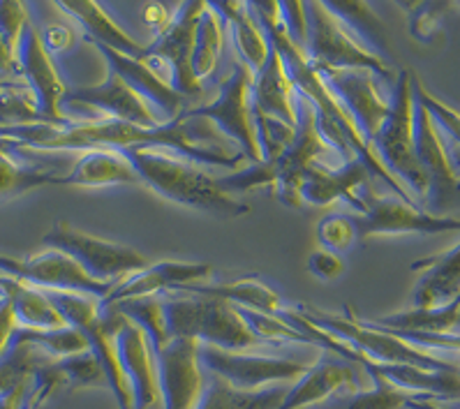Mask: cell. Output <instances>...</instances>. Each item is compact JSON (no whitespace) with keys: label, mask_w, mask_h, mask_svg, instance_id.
I'll list each match as a JSON object with an SVG mask.
<instances>
[{"label":"cell","mask_w":460,"mask_h":409,"mask_svg":"<svg viewBox=\"0 0 460 409\" xmlns=\"http://www.w3.org/2000/svg\"><path fill=\"white\" fill-rule=\"evenodd\" d=\"M308 271L322 282H336L345 273V262L341 254L331 253V250H314L308 257Z\"/></svg>","instance_id":"cell-45"},{"label":"cell","mask_w":460,"mask_h":409,"mask_svg":"<svg viewBox=\"0 0 460 409\" xmlns=\"http://www.w3.org/2000/svg\"><path fill=\"white\" fill-rule=\"evenodd\" d=\"M160 394L164 409H197L204 396V375L199 363V342L179 338L172 340L157 354Z\"/></svg>","instance_id":"cell-15"},{"label":"cell","mask_w":460,"mask_h":409,"mask_svg":"<svg viewBox=\"0 0 460 409\" xmlns=\"http://www.w3.org/2000/svg\"><path fill=\"white\" fill-rule=\"evenodd\" d=\"M442 409H460V400H456V403H449V405H444Z\"/></svg>","instance_id":"cell-52"},{"label":"cell","mask_w":460,"mask_h":409,"mask_svg":"<svg viewBox=\"0 0 460 409\" xmlns=\"http://www.w3.org/2000/svg\"><path fill=\"white\" fill-rule=\"evenodd\" d=\"M368 167L361 160L342 162L338 169L326 167L324 162H314L301 183V201L310 206H329L342 200L349 209L366 213V201L357 190L368 188Z\"/></svg>","instance_id":"cell-17"},{"label":"cell","mask_w":460,"mask_h":409,"mask_svg":"<svg viewBox=\"0 0 460 409\" xmlns=\"http://www.w3.org/2000/svg\"><path fill=\"white\" fill-rule=\"evenodd\" d=\"M17 317H14V310H12L10 298L0 294V356L5 354L7 347L12 342V335L17 331Z\"/></svg>","instance_id":"cell-47"},{"label":"cell","mask_w":460,"mask_h":409,"mask_svg":"<svg viewBox=\"0 0 460 409\" xmlns=\"http://www.w3.org/2000/svg\"><path fill=\"white\" fill-rule=\"evenodd\" d=\"M56 361H58L60 370L66 372L67 391L109 387L107 375H104L98 356L93 354V350L82 351V354L66 356V359H56Z\"/></svg>","instance_id":"cell-39"},{"label":"cell","mask_w":460,"mask_h":409,"mask_svg":"<svg viewBox=\"0 0 460 409\" xmlns=\"http://www.w3.org/2000/svg\"><path fill=\"white\" fill-rule=\"evenodd\" d=\"M17 63L19 79L31 88L44 119L49 120L51 125L70 123V119H66L63 111H60V102H63V97L67 93L66 81L60 79L51 54L44 47L42 35H40L38 26L33 22H28L26 28H23L17 49Z\"/></svg>","instance_id":"cell-12"},{"label":"cell","mask_w":460,"mask_h":409,"mask_svg":"<svg viewBox=\"0 0 460 409\" xmlns=\"http://www.w3.org/2000/svg\"><path fill=\"white\" fill-rule=\"evenodd\" d=\"M28 387V379L26 382L17 384V387L7 388L0 394V409H19L22 407V398H23V391Z\"/></svg>","instance_id":"cell-49"},{"label":"cell","mask_w":460,"mask_h":409,"mask_svg":"<svg viewBox=\"0 0 460 409\" xmlns=\"http://www.w3.org/2000/svg\"><path fill=\"white\" fill-rule=\"evenodd\" d=\"M144 16H146L148 26L155 31V35H160V32L172 23V16L167 14V10H164L163 5H148L146 12H144Z\"/></svg>","instance_id":"cell-48"},{"label":"cell","mask_w":460,"mask_h":409,"mask_svg":"<svg viewBox=\"0 0 460 409\" xmlns=\"http://www.w3.org/2000/svg\"><path fill=\"white\" fill-rule=\"evenodd\" d=\"M331 93L342 102V107L349 111L357 128L361 129L363 139L373 146L375 135H377L379 125L385 123L389 116L391 102L382 97L377 88V75L370 70H317ZM373 151V148H370Z\"/></svg>","instance_id":"cell-14"},{"label":"cell","mask_w":460,"mask_h":409,"mask_svg":"<svg viewBox=\"0 0 460 409\" xmlns=\"http://www.w3.org/2000/svg\"><path fill=\"white\" fill-rule=\"evenodd\" d=\"M56 5L67 16L82 23V28L86 31V40L91 44H102V47L114 49L119 54L130 56V58H141L144 51H146V44H139L132 35H128L125 28H120V23H116V19H111V14L100 3H93V0H63V3H56Z\"/></svg>","instance_id":"cell-26"},{"label":"cell","mask_w":460,"mask_h":409,"mask_svg":"<svg viewBox=\"0 0 460 409\" xmlns=\"http://www.w3.org/2000/svg\"><path fill=\"white\" fill-rule=\"evenodd\" d=\"M19 148H23L22 141L12 139V137H0V153H7V156H17Z\"/></svg>","instance_id":"cell-50"},{"label":"cell","mask_w":460,"mask_h":409,"mask_svg":"<svg viewBox=\"0 0 460 409\" xmlns=\"http://www.w3.org/2000/svg\"><path fill=\"white\" fill-rule=\"evenodd\" d=\"M447 151H449L451 164H454L456 173H458V176H460V146H454V144H449V146H447Z\"/></svg>","instance_id":"cell-51"},{"label":"cell","mask_w":460,"mask_h":409,"mask_svg":"<svg viewBox=\"0 0 460 409\" xmlns=\"http://www.w3.org/2000/svg\"><path fill=\"white\" fill-rule=\"evenodd\" d=\"M411 271L421 273L411 294L414 307L430 310L447 306L460 294V243L442 254L419 259L411 264Z\"/></svg>","instance_id":"cell-24"},{"label":"cell","mask_w":460,"mask_h":409,"mask_svg":"<svg viewBox=\"0 0 460 409\" xmlns=\"http://www.w3.org/2000/svg\"><path fill=\"white\" fill-rule=\"evenodd\" d=\"M252 116H255L257 141H260L264 162H273L294 144V139H296V128H289L288 123H282V120L273 119V116H269V113L260 111L255 107H252Z\"/></svg>","instance_id":"cell-40"},{"label":"cell","mask_w":460,"mask_h":409,"mask_svg":"<svg viewBox=\"0 0 460 409\" xmlns=\"http://www.w3.org/2000/svg\"><path fill=\"white\" fill-rule=\"evenodd\" d=\"M188 294H199V297H211L217 301H225L234 307H245L261 315H278L285 310L282 297L273 289L269 282H264L257 275H245L234 282H204V285H185L181 287Z\"/></svg>","instance_id":"cell-27"},{"label":"cell","mask_w":460,"mask_h":409,"mask_svg":"<svg viewBox=\"0 0 460 409\" xmlns=\"http://www.w3.org/2000/svg\"><path fill=\"white\" fill-rule=\"evenodd\" d=\"M414 148L417 160L426 173L423 210L435 218H454L460 210V176L451 164L447 144L438 132L430 113L414 100Z\"/></svg>","instance_id":"cell-9"},{"label":"cell","mask_w":460,"mask_h":409,"mask_svg":"<svg viewBox=\"0 0 460 409\" xmlns=\"http://www.w3.org/2000/svg\"><path fill=\"white\" fill-rule=\"evenodd\" d=\"M305 16H308V44L305 54L314 70H370L395 84L398 72L394 65L385 63L382 58L373 56L368 49H363L361 42L352 32L342 26L336 14H331L324 3H305Z\"/></svg>","instance_id":"cell-5"},{"label":"cell","mask_w":460,"mask_h":409,"mask_svg":"<svg viewBox=\"0 0 460 409\" xmlns=\"http://www.w3.org/2000/svg\"><path fill=\"white\" fill-rule=\"evenodd\" d=\"M329 7L331 14H336L342 22V26L352 32L354 38L361 42L363 49H368L370 54L382 58L385 63L394 65L395 56L391 51L389 35H386V28L382 23V19L375 16V12L370 10L366 3H338V0H326L324 3Z\"/></svg>","instance_id":"cell-30"},{"label":"cell","mask_w":460,"mask_h":409,"mask_svg":"<svg viewBox=\"0 0 460 409\" xmlns=\"http://www.w3.org/2000/svg\"><path fill=\"white\" fill-rule=\"evenodd\" d=\"M12 340L17 342H31V345L40 347L44 354H49L51 359H66L72 354H82V351L91 350V342L82 331L72 329V326H63V329H23L17 326Z\"/></svg>","instance_id":"cell-36"},{"label":"cell","mask_w":460,"mask_h":409,"mask_svg":"<svg viewBox=\"0 0 460 409\" xmlns=\"http://www.w3.org/2000/svg\"><path fill=\"white\" fill-rule=\"evenodd\" d=\"M42 243L47 250H58L67 254L93 280L111 282V285H119L120 280L139 273L151 264L146 254H141L139 250L93 236L63 220L56 222L51 232L44 234Z\"/></svg>","instance_id":"cell-6"},{"label":"cell","mask_w":460,"mask_h":409,"mask_svg":"<svg viewBox=\"0 0 460 409\" xmlns=\"http://www.w3.org/2000/svg\"><path fill=\"white\" fill-rule=\"evenodd\" d=\"M51 125L40 113L35 95L22 79L0 81V129Z\"/></svg>","instance_id":"cell-33"},{"label":"cell","mask_w":460,"mask_h":409,"mask_svg":"<svg viewBox=\"0 0 460 409\" xmlns=\"http://www.w3.org/2000/svg\"><path fill=\"white\" fill-rule=\"evenodd\" d=\"M280 12L289 38L294 40L296 47H301L305 51V44H308V16H305V3H298V0L280 3Z\"/></svg>","instance_id":"cell-44"},{"label":"cell","mask_w":460,"mask_h":409,"mask_svg":"<svg viewBox=\"0 0 460 409\" xmlns=\"http://www.w3.org/2000/svg\"><path fill=\"white\" fill-rule=\"evenodd\" d=\"M458 338H460V329H458Z\"/></svg>","instance_id":"cell-53"},{"label":"cell","mask_w":460,"mask_h":409,"mask_svg":"<svg viewBox=\"0 0 460 409\" xmlns=\"http://www.w3.org/2000/svg\"><path fill=\"white\" fill-rule=\"evenodd\" d=\"M123 324L125 315H120L114 306H104L102 317L93 324L91 329L84 331V335L91 342L93 354L98 356L100 366H102L104 375H107L109 388L114 391L119 407L135 409V396H132L130 379L125 375L119 354V333L123 329Z\"/></svg>","instance_id":"cell-22"},{"label":"cell","mask_w":460,"mask_h":409,"mask_svg":"<svg viewBox=\"0 0 460 409\" xmlns=\"http://www.w3.org/2000/svg\"><path fill=\"white\" fill-rule=\"evenodd\" d=\"M405 10L410 12V32L411 38L430 42L439 28V19L447 12H451V3H402Z\"/></svg>","instance_id":"cell-43"},{"label":"cell","mask_w":460,"mask_h":409,"mask_svg":"<svg viewBox=\"0 0 460 409\" xmlns=\"http://www.w3.org/2000/svg\"><path fill=\"white\" fill-rule=\"evenodd\" d=\"M375 387L368 391H352V394L331 396L320 409H401L411 400L401 388L391 387L385 379H373Z\"/></svg>","instance_id":"cell-37"},{"label":"cell","mask_w":460,"mask_h":409,"mask_svg":"<svg viewBox=\"0 0 460 409\" xmlns=\"http://www.w3.org/2000/svg\"><path fill=\"white\" fill-rule=\"evenodd\" d=\"M314 236H317L322 248L331 250V253L336 254L347 253V250L358 243L354 218L347 216V213H331V216L322 218V220L317 222Z\"/></svg>","instance_id":"cell-41"},{"label":"cell","mask_w":460,"mask_h":409,"mask_svg":"<svg viewBox=\"0 0 460 409\" xmlns=\"http://www.w3.org/2000/svg\"><path fill=\"white\" fill-rule=\"evenodd\" d=\"M326 156H338L317 129V111L308 100L298 95V129L296 139L288 151L276 157L273 162H261V164H250L248 169L229 176L217 178L222 190L232 192H248V190L271 185L276 190V197L280 204L288 209H301V183L310 164L324 162Z\"/></svg>","instance_id":"cell-2"},{"label":"cell","mask_w":460,"mask_h":409,"mask_svg":"<svg viewBox=\"0 0 460 409\" xmlns=\"http://www.w3.org/2000/svg\"><path fill=\"white\" fill-rule=\"evenodd\" d=\"M357 368L361 366L342 361V359L341 361L338 359H320L308 368L304 378L289 387L288 396L278 409L313 407V405L326 403L338 391H342V394L361 391Z\"/></svg>","instance_id":"cell-21"},{"label":"cell","mask_w":460,"mask_h":409,"mask_svg":"<svg viewBox=\"0 0 460 409\" xmlns=\"http://www.w3.org/2000/svg\"><path fill=\"white\" fill-rule=\"evenodd\" d=\"M252 84H255V72L236 58L232 75L220 81L216 100L211 104L190 109V113L211 120L222 135L239 146L245 160L261 164L264 156L257 141L255 116H252Z\"/></svg>","instance_id":"cell-7"},{"label":"cell","mask_w":460,"mask_h":409,"mask_svg":"<svg viewBox=\"0 0 460 409\" xmlns=\"http://www.w3.org/2000/svg\"><path fill=\"white\" fill-rule=\"evenodd\" d=\"M213 266L206 262H155L148 264L139 273L125 278L111 291V297L102 306H116V303L132 301V298H146L157 297L164 289H181L185 285H204L211 280Z\"/></svg>","instance_id":"cell-18"},{"label":"cell","mask_w":460,"mask_h":409,"mask_svg":"<svg viewBox=\"0 0 460 409\" xmlns=\"http://www.w3.org/2000/svg\"><path fill=\"white\" fill-rule=\"evenodd\" d=\"M63 104L95 109L100 113V119L120 120V123H132L139 125V128H160V125H164L160 113L139 93L132 91L114 70H109L107 81H102V84L67 91L60 107Z\"/></svg>","instance_id":"cell-13"},{"label":"cell","mask_w":460,"mask_h":409,"mask_svg":"<svg viewBox=\"0 0 460 409\" xmlns=\"http://www.w3.org/2000/svg\"><path fill=\"white\" fill-rule=\"evenodd\" d=\"M211 7L222 16L225 26H229V31H232L234 47H236L241 63H245L255 75H260L269 56H271L273 47L261 23L257 22L250 3H243V0H217V3H211Z\"/></svg>","instance_id":"cell-23"},{"label":"cell","mask_w":460,"mask_h":409,"mask_svg":"<svg viewBox=\"0 0 460 409\" xmlns=\"http://www.w3.org/2000/svg\"><path fill=\"white\" fill-rule=\"evenodd\" d=\"M391 109L385 123L379 125L373 139V153L382 162L386 173L410 192L414 204L423 209L426 197V173L417 160L414 148V93H411V70L398 72L391 93Z\"/></svg>","instance_id":"cell-3"},{"label":"cell","mask_w":460,"mask_h":409,"mask_svg":"<svg viewBox=\"0 0 460 409\" xmlns=\"http://www.w3.org/2000/svg\"><path fill=\"white\" fill-rule=\"evenodd\" d=\"M273 47V44H271ZM252 107L269 113L273 119L288 123L298 129V93L288 75V67L282 63V56L271 49V56L255 75L252 84Z\"/></svg>","instance_id":"cell-25"},{"label":"cell","mask_w":460,"mask_h":409,"mask_svg":"<svg viewBox=\"0 0 460 409\" xmlns=\"http://www.w3.org/2000/svg\"><path fill=\"white\" fill-rule=\"evenodd\" d=\"M199 363L204 370L225 379L232 387L257 391L271 384H294L308 372V363L276 356L227 351L213 345H199Z\"/></svg>","instance_id":"cell-10"},{"label":"cell","mask_w":460,"mask_h":409,"mask_svg":"<svg viewBox=\"0 0 460 409\" xmlns=\"http://www.w3.org/2000/svg\"><path fill=\"white\" fill-rule=\"evenodd\" d=\"M292 384H271V387L245 391L216 378L204 387V396L197 409H278L288 396Z\"/></svg>","instance_id":"cell-31"},{"label":"cell","mask_w":460,"mask_h":409,"mask_svg":"<svg viewBox=\"0 0 460 409\" xmlns=\"http://www.w3.org/2000/svg\"><path fill=\"white\" fill-rule=\"evenodd\" d=\"M123 156L132 162L141 183L173 204L199 210L217 220H236L252 210V206L232 197L227 190H222L217 178L201 172L195 162L172 156V151L130 148V151H123Z\"/></svg>","instance_id":"cell-1"},{"label":"cell","mask_w":460,"mask_h":409,"mask_svg":"<svg viewBox=\"0 0 460 409\" xmlns=\"http://www.w3.org/2000/svg\"><path fill=\"white\" fill-rule=\"evenodd\" d=\"M366 213L352 216L357 225L358 243L373 236H433V234L460 232V218H435L414 204H407L401 197H375L373 192L363 194Z\"/></svg>","instance_id":"cell-11"},{"label":"cell","mask_w":460,"mask_h":409,"mask_svg":"<svg viewBox=\"0 0 460 409\" xmlns=\"http://www.w3.org/2000/svg\"><path fill=\"white\" fill-rule=\"evenodd\" d=\"M141 178L132 162L119 151H88L60 178V185L109 188V185H139Z\"/></svg>","instance_id":"cell-28"},{"label":"cell","mask_w":460,"mask_h":409,"mask_svg":"<svg viewBox=\"0 0 460 409\" xmlns=\"http://www.w3.org/2000/svg\"><path fill=\"white\" fill-rule=\"evenodd\" d=\"M206 10L204 0L197 3H181L172 23L160 35H155L141 58L155 60L167 72L172 84L185 100L204 95V86L192 70V56H195L197 26H199L201 12Z\"/></svg>","instance_id":"cell-8"},{"label":"cell","mask_w":460,"mask_h":409,"mask_svg":"<svg viewBox=\"0 0 460 409\" xmlns=\"http://www.w3.org/2000/svg\"><path fill=\"white\" fill-rule=\"evenodd\" d=\"M0 275H3V273H0Z\"/></svg>","instance_id":"cell-55"},{"label":"cell","mask_w":460,"mask_h":409,"mask_svg":"<svg viewBox=\"0 0 460 409\" xmlns=\"http://www.w3.org/2000/svg\"><path fill=\"white\" fill-rule=\"evenodd\" d=\"M358 366L373 379H385L407 396H421L423 403H456L460 400V370H428L405 363H375L361 354Z\"/></svg>","instance_id":"cell-19"},{"label":"cell","mask_w":460,"mask_h":409,"mask_svg":"<svg viewBox=\"0 0 460 409\" xmlns=\"http://www.w3.org/2000/svg\"><path fill=\"white\" fill-rule=\"evenodd\" d=\"M0 81H3V76H0Z\"/></svg>","instance_id":"cell-54"},{"label":"cell","mask_w":460,"mask_h":409,"mask_svg":"<svg viewBox=\"0 0 460 409\" xmlns=\"http://www.w3.org/2000/svg\"><path fill=\"white\" fill-rule=\"evenodd\" d=\"M93 47L104 56V60L109 63V70H114L132 91L139 93L160 113L163 123H172V120L183 116L185 97L169 84L167 76L157 70L155 65H151L144 58L123 56L119 51H114V49L102 47V44H93Z\"/></svg>","instance_id":"cell-16"},{"label":"cell","mask_w":460,"mask_h":409,"mask_svg":"<svg viewBox=\"0 0 460 409\" xmlns=\"http://www.w3.org/2000/svg\"><path fill=\"white\" fill-rule=\"evenodd\" d=\"M222 47H225V22L213 10L211 3H206V10L201 12L199 26H197L195 56H192V70H195L197 79L201 84H204L206 76H211L213 70H216Z\"/></svg>","instance_id":"cell-34"},{"label":"cell","mask_w":460,"mask_h":409,"mask_svg":"<svg viewBox=\"0 0 460 409\" xmlns=\"http://www.w3.org/2000/svg\"><path fill=\"white\" fill-rule=\"evenodd\" d=\"M119 354L125 375L130 379L135 409H153L157 400L163 398L157 356L153 351L148 335L128 317H125L123 329L119 333Z\"/></svg>","instance_id":"cell-20"},{"label":"cell","mask_w":460,"mask_h":409,"mask_svg":"<svg viewBox=\"0 0 460 409\" xmlns=\"http://www.w3.org/2000/svg\"><path fill=\"white\" fill-rule=\"evenodd\" d=\"M116 310L120 315L135 322L144 333L151 340L153 351L155 356L172 342L167 331V317H164V306L160 297H146V298H132V301L116 303Z\"/></svg>","instance_id":"cell-35"},{"label":"cell","mask_w":460,"mask_h":409,"mask_svg":"<svg viewBox=\"0 0 460 409\" xmlns=\"http://www.w3.org/2000/svg\"><path fill=\"white\" fill-rule=\"evenodd\" d=\"M0 294L10 298L17 324L23 329L47 331L67 326L54 303L44 297V291L38 287L26 285V282L10 278V275H0Z\"/></svg>","instance_id":"cell-29"},{"label":"cell","mask_w":460,"mask_h":409,"mask_svg":"<svg viewBox=\"0 0 460 409\" xmlns=\"http://www.w3.org/2000/svg\"><path fill=\"white\" fill-rule=\"evenodd\" d=\"M169 338L197 340L227 351H245L261 342L241 317L239 307L211 297L190 294L185 298H163Z\"/></svg>","instance_id":"cell-4"},{"label":"cell","mask_w":460,"mask_h":409,"mask_svg":"<svg viewBox=\"0 0 460 409\" xmlns=\"http://www.w3.org/2000/svg\"><path fill=\"white\" fill-rule=\"evenodd\" d=\"M40 289V287H38ZM44 297L54 303V307L66 319L67 326L76 331H88L93 324L102 317V298L91 297V294H76V291L63 289H42Z\"/></svg>","instance_id":"cell-38"},{"label":"cell","mask_w":460,"mask_h":409,"mask_svg":"<svg viewBox=\"0 0 460 409\" xmlns=\"http://www.w3.org/2000/svg\"><path fill=\"white\" fill-rule=\"evenodd\" d=\"M411 93H414V100L430 113L433 123L447 132L451 144L460 146V113L451 109L449 104H444L442 100H438L433 93L423 86V81L414 72H411Z\"/></svg>","instance_id":"cell-42"},{"label":"cell","mask_w":460,"mask_h":409,"mask_svg":"<svg viewBox=\"0 0 460 409\" xmlns=\"http://www.w3.org/2000/svg\"><path fill=\"white\" fill-rule=\"evenodd\" d=\"M40 35H42V42H44V47H47V51H49V54H63V51L72 49V44L76 42L72 28L60 26V23L47 26V31H44V32L40 31Z\"/></svg>","instance_id":"cell-46"},{"label":"cell","mask_w":460,"mask_h":409,"mask_svg":"<svg viewBox=\"0 0 460 409\" xmlns=\"http://www.w3.org/2000/svg\"><path fill=\"white\" fill-rule=\"evenodd\" d=\"M63 164H23L17 157L0 153V201L14 200L19 194L44 185H60V178L66 176Z\"/></svg>","instance_id":"cell-32"}]
</instances>
